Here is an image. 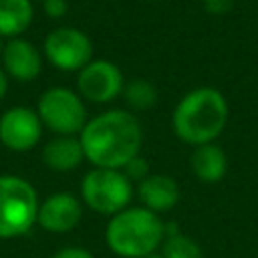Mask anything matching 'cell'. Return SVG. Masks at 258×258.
<instances>
[{"instance_id": "1", "label": "cell", "mask_w": 258, "mask_h": 258, "mask_svg": "<svg viewBox=\"0 0 258 258\" xmlns=\"http://www.w3.org/2000/svg\"><path fill=\"white\" fill-rule=\"evenodd\" d=\"M85 159L93 167L123 169L143 145V127L135 113L109 109L87 121L79 133Z\"/></svg>"}, {"instance_id": "2", "label": "cell", "mask_w": 258, "mask_h": 258, "mask_svg": "<svg viewBox=\"0 0 258 258\" xmlns=\"http://www.w3.org/2000/svg\"><path fill=\"white\" fill-rule=\"evenodd\" d=\"M230 105L226 95L216 87H196L187 91L171 113V129L177 139L198 147L214 143L226 129Z\"/></svg>"}, {"instance_id": "3", "label": "cell", "mask_w": 258, "mask_h": 258, "mask_svg": "<svg viewBox=\"0 0 258 258\" xmlns=\"http://www.w3.org/2000/svg\"><path fill=\"white\" fill-rule=\"evenodd\" d=\"M163 238L165 222L143 206L121 210L105 226V244L119 258H145L159 252Z\"/></svg>"}, {"instance_id": "4", "label": "cell", "mask_w": 258, "mask_h": 258, "mask_svg": "<svg viewBox=\"0 0 258 258\" xmlns=\"http://www.w3.org/2000/svg\"><path fill=\"white\" fill-rule=\"evenodd\" d=\"M38 194L18 175H0V240L26 236L38 218Z\"/></svg>"}, {"instance_id": "5", "label": "cell", "mask_w": 258, "mask_h": 258, "mask_svg": "<svg viewBox=\"0 0 258 258\" xmlns=\"http://www.w3.org/2000/svg\"><path fill=\"white\" fill-rule=\"evenodd\" d=\"M133 194V183L123 169L93 167L81 179V202L101 216L111 218L129 208Z\"/></svg>"}, {"instance_id": "6", "label": "cell", "mask_w": 258, "mask_h": 258, "mask_svg": "<svg viewBox=\"0 0 258 258\" xmlns=\"http://www.w3.org/2000/svg\"><path fill=\"white\" fill-rule=\"evenodd\" d=\"M36 113L54 135H79L89 121L83 97L69 87L46 89L38 97Z\"/></svg>"}, {"instance_id": "7", "label": "cell", "mask_w": 258, "mask_h": 258, "mask_svg": "<svg viewBox=\"0 0 258 258\" xmlns=\"http://www.w3.org/2000/svg\"><path fill=\"white\" fill-rule=\"evenodd\" d=\"M93 40L75 26L52 28L42 42V56L62 73H79L93 60Z\"/></svg>"}, {"instance_id": "8", "label": "cell", "mask_w": 258, "mask_h": 258, "mask_svg": "<svg viewBox=\"0 0 258 258\" xmlns=\"http://www.w3.org/2000/svg\"><path fill=\"white\" fill-rule=\"evenodd\" d=\"M125 87L123 71L107 58H93L77 73V93L83 101L105 105L121 97Z\"/></svg>"}, {"instance_id": "9", "label": "cell", "mask_w": 258, "mask_h": 258, "mask_svg": "<svg viewBox=\"0 0 258 258\" xmlns=\"http://www.w3.org/2000/svg\"><path fill=\"white\" fill-rule=\"evenodd\" d=\"M42 129L44 125L36 109L30 107L16 105L0 115V143L14 153L34 149L42 137Z\"/></svg>"}, {"instance_id": "10", "label": "cell", "mask_w": 258, "mask_h": 258, "mask_svg": "<svg viewBox=\"0 0 258 258\" xmlns=\"http://www.w3.org/2000/svg\"><path fill=\"white\" fill-rule=\"evenodd\" d=\"M83 220V202L75 194L56 191L40 200L36 224L50 234H67Z\"/></svg>"}, {"instance_id": "11", "label": "cell", "mask_w": 258, "mask_h": 258, "mask_svg": "<svg viewBox=\"0 0 258 258\" xmlns=\"http://www.w3.org/2000/svg\"><path fill=\"white\" fill-rule=\"evenodd\" d=\"M42 52L26 38L16 36L8 38L0 48V67L8 75V79H16L22 83L38 79L42 73Z\"/></svg>"}, {"instance_id": "12", "label": "cell", "mask_w": 258, "mask_h": 258, "mask_svg": "<svg viewBox=\"0 0 258 258\" xmlns=\"http://www.w3.org/2000/svg\"><path fill=\"white\" fill-rule=\"evenodd\" d=\"M135 196L139 200V206L161 216L177 206L181 191H179L177 181L171 175L149 173L143 181L135 185Z\"/></svg>"}, {"instance_id": "13", "label": "cell", "mask_w": 258, "mask_h": 258, "mask_svg": "<svg viewBox=\"0 0 258 258\" xmlns=\"http://www.w3.org/2000/svg\"><path fill=\"white\" fill-rule=\"evenodd\" d=\"M42 163L58 173L77 169L85 161V151L79 135H54L42 147Z\"/></svg>"}, {"instance_id": "14", "label": "cell", "mask_w": 258, "mask_h": 258, "mask_svg": "<svg viewBox=\"0 0 258 258\" xmlns=\"http://www.w3.org/2000/svg\"><path fill=\"white\" fill-rule=\"evenodd\" d=\"M189 169L202 183H218L228 171V157L216 141L204 143L194 147L189 155Z\"/></svg>"}, {"instance_id": "15", "label": "cell", "mask_w": 258, "mask_h": 258, "mask_svg": "<svg viewBox=\"0 0 258 258\" xmlns=\"http://www.w3.org/2000/svg\"><path fill=\"white\" fill-rule=\"evenodd\" d=\"M34 20L32 0H0V36L16 38Z\"/></svg>"}, {"instance_id": "16", "label": "cell", "mask_w": 258, "mask_h": 258, "mask_svg": "<svg viewBox=\"0 0 258 258\" xmlns=\"http://www.w3.org/2000/svg\"><path fill=\"white\" fill-rule=\"evenodd\" d=\"M159 252L163 258H204L202 246L175 224H165V238Z\"/></svg>"}, {"instance_id": "17", "label": "cell", "mask_w": 258, "mask_h": 258, "mask_svg": "<svg viewBox=\"0 0 258 258\" xmlns=\"http://www.w3.org/2000/svg\"><path fill=\"white\" fill-rule=\"evenodd\" d=\"M121 97H123V101L127 105V111H131V113L149 111V109H153L157 105L159 91L147 79H131V81H125Z\"/></svg>"}, {"instance_id": "18", "label": "cell", "mask_w": 258, "mask_h": 258, "mask_svg": "<svg viewBox=\"0 0 258 258\" xmlns=\"http://www.w3.org/2000/svg\"><path fill=\"white\" fill-rule=\"evenodd\" d=\"M123 173L131 179V183H139V181H143L151 171H149V161L147 159H143L141 157V153L139 155H135L125 167H123Z\"/></svg>"}, {"instance_id": "19", "label": "cell", "mask_w": 258, "mask_h": 258, "mask_svg": "<svg viewBox=\"0 0 258 258\" xmlns=\"http://www.w3.org/2000/svg\"><path fill=\"white\" fill-rule=\"evenodd\" d=\"M42 10L48 18H62L69 10V4L67 0H42Z\"/></svg>"}, {"instance_id": "20", "label": "cell", "mask_w": 258, "mask_h": 258, "mask_svg": "<svg viewBox=\"0 0 258 258\" xmlns=\"http://www.w3.org/2000/svg\"><path fill=\"white\" fill-rule=\"evenodd\" d=\"M202 6L208 14H226L232 10L234 0H202Z\"/></svg>"}, {"instance_id": "21", "label": "cell", "mask_w": 258, "mask_h": 258, "mask_svg": "<svg viewBox=\"0 0 258 258\" xmlns=\"http://www.w3.org/2000/svg\"><path fill=\"white\" fill-rule=\"evenodd\" d=\"M52 258H95V256L83 246H64L58 252H54Z\"/></svg>"}, {"instance_id": "22", "label": "cell", "mask_w": 258, "mask_h": 258, "mask_svg": "<svg viewBox=\"0 0 258 258\" xmlns=\"http://www.w3.org/2000/svg\"><path fill=\"white\" fill-rule=\"evenodd\" d=\"M6 93H8V75H6L4 69L0 67V101L6 97Z\"/></svg>"}, {"instance_id": "23", "label": "cell", "mask_w": 258, "mask_h": 258, "mask_svg": "<svg viewBox=\"0 0 258 258\" xmlns=\"http://www.w3.org/2000/svg\"><path fill=\"white\" fill-rule=\"evenodd\" d=\"M145 258H163V256H161V252H153V254H149V256H145Z\"/></svg>"}, {"instance_id": "24", "label": "cell", "mask_w": 258, "mask_h": 258, "mask_svg": "<svg viewBox=\"0 0 258 258\" xmlns=\"http://www.w3.org/2000/svg\"><path fill=\"white\" fill-rule=\"evenodd\" d=\"M256 258H258V254H256Z\"/></svg>"}, {"instance_id": "25", "label": "cell", "mask_w": 258, "mask_h": 258, "mask_svg": "<svg viewBox=\"0 0 258 258\" xmlns=\"http://www.w3.org/2000/svg\"><path fill=\"white\" fill-rule=\"evenodd\" d=\"M40 2H42V0H40Z\"/></svg>"}]
</instances>
